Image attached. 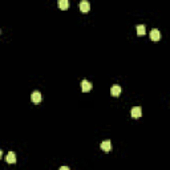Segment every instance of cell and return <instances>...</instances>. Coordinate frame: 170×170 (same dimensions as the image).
<instances>
[{
  "label": "cell",
  "mask_w": 170,
  "mask_h": 170,
  "mask_svg": "<svg viewBox=\"0 0 170 170\" xmlns=\"http://www.w3.org/2000/svg\"><path fill=\"white\" fill-rule=\"evenodd\" d=\"M31 98H32V102H35V104H40L41 100H43V96H41L40 92L36 91V92H33V93H32Z\"/></svg>",
  "instance_id": "obj_1"
},
{
  "label": "cell",
  "mask_w": 170,
  "mask_h": 170,
  "mask_svg": "<svg viewBox=\"0 0 170 170\" xmlns=\"http://www.w3.org/2000/svg\"><path fill=\"white\" fill-rule=\"evenodd\" d=\"M59 7L61 10H66V8H69V1L68 0H59Z\"/></svg>",
  "instance_id": "obj_10"
},
{
  "label": "cell",
  "mask_w": 170,
  "mask_h": 170,
  "mask_svg": "<svg viewBox=\"0 0 170 170\" xmlns=\"http://www.w3.org/2000/svg\"><path fill=\"white\" fill-rule=\"evenodd\" d=\"M80 10H81V12H84V13H86V12H89V10H91V4H89V1H81L80 3Z\"/></svg>",
  "instance_id": "obj_5"
},
{
  "label": "cell",
  "mask_w": 170,
  "mask_h": 170,
  "mask_svg": "<svg viewBox=\"0 0 170 170\" xmlns=\"http://www.w3.org/2000/svg\"><path fill=\"white\" fill-rule=\"evenodd\" d=\"M6 161L8 162V164H15V162H16V154L13 153V151H10V153L7 154Z\"/></svg>",
  "instance_id": "obj_8"
},
{
  "label": "cell",
  "mask_w": 170,
  "mask_h": 170,
  "mask_svg": "<svg viewBox=\"0 0 170 170\" xmlns=\"http://www.w3.org/2000/svg\"><path fill=\"white\" fill-rule=\"evenodd\" d=\"M150 39L153 41H158L161 39V32L158 31V29H151V32H150Z\"/></svg>",
  "instance_id": "obj_4"
},
{
  "label": "cell",
  "mask_w": 170,
  "mask_h": 170,
  "mask_svg": "<svg viewBox=\"0 0 170 170\" xmlns=\"http://www.w3.org/2000/svg\"><path fill=\"white\" fill-rule=\"evenodd\" d=\"M0 33H1V31H0Z\"/></svg>",
  "instance_id": "obj_13"
},
{
  "label": "cell",
  "mask_w": 170,
  "mask_h": 170,
  "mask_svg": "<svg viewBox=\"0 0 170 170\" xmlns=\"http://www.w3.org/2000/svg\"><path fill=\"white\" fill-rule=\"evenodd\" d=\"M1 154H3V151H1V149H0V158H1Z\"/></svg>",
  "instance_id": "obj_12"
},
{
  "label": "cell",
  "mask_w": 170,
  "mask_h": 170,
  "mask_svg": "<svg viewBox=\"0 0 170 170\" xmlns=\"http://www.w3.org/2000/svg\"><path fill=\"white\" fill-rule=\"evenodd\" d=\"M142 116V109H141V106H134L132 109V117L133 118H140V117Z\"/></svg>",
  "instance_id": "obj_2"
},
{
  "label": "cell",
  "mask_w": 170,
  "mask_h": 170,
  "mask_svg": "<svg viewBox=\"0 0 170 170\" xmlns=\"http://www.w3.org/2000/svg\"><path fill=\"white\" fill-rule=\"evenodd\" d=\"M60 170H69V167H68V166H61Z\"/></svg>",
  "instance_id": "obj_11"
},
{
  "label": "cell",
  "mask_w": 170,
  "mask_h": 170,
  "mask_svg": "<svg viewBox=\"0 0 170 170\" xmlns=\"http://www.w3.org/2000/svg\"><path fill=\"white\" fill-rule=\"evenodd\" d=\"M110 95L114 96V97H118L121 95V86L120 85H113L112 88H110Z\"/></svg>",
  "instance_id": "obj_3"
},
{
  "label": "cell",
  "mask_w": 170,
  "mask_h": 170,
  "mask_svg": "<svg viewBox=\"0 0 170 170\" xmlns=\"http://www.w3.org/2000/svg\"><path fill=\"white\" fill-rule=\"evenodd\" d=\"M101 149L104 151H110L112 150V142L109 141V140H106V141L101 142Z\"/></svg>",
  "instance_id": "obj_7"
},
{
  "label": "cell",
  "mask_w": 170,
  "mask_h": 170,
  "mask_svg": "<svg viewBox=\"0 0 170 170\" xmlns=\"http://www.w3.org/2000/svg\"><path fill=\"white\" fill-rule=\"evenodd\" d=\"M81 89H82V92H89L92 89V84L88 81V80H82L81 81Z\"/></svg>",
  "instance_id": "obj_6"
},
{
  "label": "cell",
  "mask_w": 170,
  "mask_h": 170,
  "mask_svg": "<svg viewBox=\"0 0 170 170\" xmlns=\"http://www.w3.org/2000/svg\"><path fill=\"white\" fill-rule=\"evenodd\" d=\"M137 33H138L140 36H144L146 33V28H145V25L144 24H140L137 25Z\"/></svg>",
  "instance_id": "obj_9"
}]
</instances>
